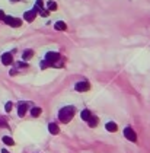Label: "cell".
I'll return each instance as SVG.
<instances>
[{"mask_svg": "<svg viewBox=\"0 0 150 153\" xmlns=\"http://www.w3.org/2000/svg\"><path fill=\"white\" fill-rule=\"evenodd\" d=\"M12 105H13V104H12V102H6V105H4V110H6V111H7V112H9V111H10V110H12Z\"/></svg>", "mask_w": 150, "mask_h": 153, "instance_id": "cell-19", "label": "cell"}, {"mask_svg": "<svg viewBox=\"0 0 150 153\" xmlns=\"http://www.w3.org/2000/svg\"><path fill=\"white\" fill-rule=\"evenodd\" d=\"M3 143H4V144H7V146H13V144H15L13 139H12V137H7V136H4V137H3Z\"/></svg>", "mask_w": 150, "mask_h": 153, "instance_id": "cell-15", "label": "cell"}, {"mask_svg": "<svg viewBox=\"0 0 150 153\" xmlns=\"http://www.w3.org/2000/svg\"><path fill=\"white\" fill-rule=\"evenodd\" d=\"M124 136L130 140V142H137V136H136V131L133 130V128H130V127H127V128H124Z\"/></svg>", "mask_w": 150, "mask_h": 153, "instance_id": "cell-4", "label": "cell"}, {"mask_svg": "<svg viewBox=\"0 0 150 153\" xmlns=\"http://www.w3.org/2000/svg\"><path fill=\"white\" fill-rule=\"evenodd\" d=\"M39 114H41V108L35 107V108H32V110H31V115H32V117H38Z\"/></svg>", "mask_w": 150, "mask_h": 153, "instance_id": "cell-16", "label": "cell"}, {"mask_svg": "<svg viewBox=\"0 0 150 153\" xmlns=\"http://www.w3.org/2000/svg\"><path fill=\"white\" fill-rule=\"evenodd\" d=\"M105 128H107L108 131H111V133H114V131H117V130H118V127H117V124H115V122H107Z\"/></svg>", "mask_w": 150, "mask_h": 153, "instance_id": "cell-12", "label": "cell"}, {"mask_svg": "<svg viewBox=\"0 0 150 153\" xmlns=\"http://www.w3.org/2000/svg\"><path fill=\"white\" fill-rule=\"evenodd\" d=\"M10 1H13V3H15V1H19V0H10Z\"/></svg>", "mask_w": 150, "mask_h": 153, "instance_id": "cell-23", "label": "cell"}, {"mask_svg": "<svg viewBox=\"0 0 150 153\" xmlns=\"http://www.w3.org/2000/svg\"><path fill=\"white\" fill-rule=\"evenodd\" d=\"M38 13H39V15H41V16H45V18H47V16H48V15H50V12H48V10H47V9H42V10H39V12H38Z\"/></svg>", "mask_w": 150, "mask_h": 153, "instance_id": "cell-18", "label": "cell"}, {"mask_svg": "<svg viewBox=\"0 0 150 153\" xmlns=\"http://www.w3.org/2000/svg\"><path fill=\"white\" fill-rule=\"evenodd\" d=\"M41 67H42V69H45V67H48V63H47L45 60H44V61H41Z\"/></svg>", "mask_w": 150, "mask_h": 153, "instance_id": "cell-20", "label": "cell"}, {"mask_svg": "<svg viewBox=\"0 0 150 153\" xmlns=\"http://www.w3.org/2000/svg\"><path fill=\"white\" fill-rule=\"evenodd\" d=\"M34 56V53H32V50H25L23 51V56H22V58L25 60V61H28V60H31V57Z\"/></svg>", "mask_w": 150, "mask_h": 153, "instance_id": "cell-11", "label": "cell"}, {"mask_svg": "<svg viewBox=\"0 0 150 153\" xmlns=\"http://www.w3.org/2000/svg\"><path fill=\"white\" fill-rule=\"evenodd\" d=\"M1 153H9L7 150H1Z\"/></svg>", "mask_w": 150, "mask_h": 153, "instance_id": "cell-22", "label": "cell"}, {"mask_svg": "<svg viewBox=\"0 0 150 153\" xmlns=\"http://www.w3.org/2000/svg\"><path fill=\"white\" fill-rule=\"evenodd\" d=\"M47 6H48V10H55L57 9V3L55 1H48Z\"/></svg>", "mask_w": 150, "mask_h": 153, "instance_id": "cell-17", "label": "cell"}, {"mask_svg": "<svg viewBox=\"0 0 150 153\" xmlns=\"http://www.w3.org/2000/svg\"><path fill=\"white\" fill-rule=\"evenodd\" d=\"M3 21H4L7 25L13 26V28H18V26L22 25V21H21V19H18V18H12V16H4Z\"/></svg>", "mask_w": 150, "mask_h": 153, "instance_id": "cell-3", "label": "cell"}, {"mask_svg": "<svg viewBox=\"0 0 150 153\" xmlns=\"http://www.w3.org/2000/svg\"><path fill=\"white\" fill-rule=\"evenodd\" d=\"M35 16H37V10H35V9L26 10V12H25V15H23V18H25V21H26V22H32V21L35 19Z\"/></svg>", "mask_w": 150, "mask_h": 153, "instance_id": "cell-6", "label": "cell"}, {"mask_svg": "<svg viewBox=\"0 0 150 153\" xmlns=\"http://www.w3.org/2000/svg\"><path fill=\"white\" fill-rule=\"evenodd\" d=\"M87 122H89V127H96L98 125V117H90L87 120Z\"/></svg>", "mask_w": 150, "mask_h": 153, "instance_id": "cell-14", "label": "cell"}, {"mask_svg": "<svg viewBox=\"0 0 150 153\" xmlns=\"http://www.w3.org/2000/svg\"><path fill=\"white\" fill-rule=\"evenodd\" d=\"M1 63H3L4 66L12 64V63H13V57H12V54H10V53H4V54L1 56Z\"/></svg>", "mask_w": 150, "mask_h": 153, "instance_id": "cell-7", "label": "cell"}, {"mask_svg": "<svg viewBox=\"0 0 150 153\" xmlns=\"http://www.w3.org/2000/svg\"><path fill=\"white\" fill-rule=\"evenodd\" d=\"M80 117H82V120H85V121H87L92 115H90V112H89V110H83L82 112H80Z\"/></svg>", "mask_w": 150, "mask_h": 153, "instance_id": "cell-13", "label": "cell"}, {"mask_svg": "<svg viewBox=\"0 0 150 153\" xmlns=\"http://www.w3.org/2000/svg\"><path fill=\"white\" fill-rule=\"evenodd\" d=\"M45 61L48 63V66L58 67V66H61V56H60L58 53L50 51V53H47V56H45Z\"/></svg>", "mask_w": 150, "mask_h": 153, "instance_id": "cell-2", "label": "cell"}, {"mask_svg": "<svg viewBox=\"0 0 150 153\" xmlns=\"http://www.w3.org/2000/svg\"><path fill=\"white\" fill-rule=\"evenodd\" d=\"M4 16H6V15H4V12H3V10H0V19H4Z\"/></svg>", "mask_w": 150, "mask_h": 153, "instance_id": "cell-21", "label": "cell"}, {"mask_svg": "<svg viewBox=\"0 0 150 153\" xmlns=\"http://www.w3.org/2000/svg\"><path fill=\"white\" fill-rule=\"evenodd\" d=\"M48 131H50L51 134H58V131H60V128H58V125H57V124H54V122H51V124L48 125Z\"/></svg>", "mask_w": 150, "mask_h": 153, "instance_id": "cell-9", "label": "cell"}, {"mask_svg": "<svg viewBox=\"0 0 150 153\" xmlns=\"http://www.w3.org/2000/svg\"><path fill=\"white\" fill-rule=\"evenodd\" d=\"M75 107H72V105H69V107H64V108H61L60 110V112H58V118H60V121L61 122H69L72 118H73V115H75Z\"/></svg>", "mask_w": 150, "mask_h": 153, "instance_id": "cell-1", "label": "cell"}, {"mask_svg": "<svg viewBox=\"0 0 150 153\" xmlns=\"http://www.w3.org/2000/svg\"><path fill=\"white\" fill-rule=\"evenodd\" d=\"M26 108H28V104L26 102H19V105H18V115L19 117H23L25 112H26Z\"/></svg>", "mask_w": 150, "mask_h": 153, "instance_id": "cell-8", "label": "cell"}, {"mask_svg": "<svg viewBox=\"0 0 150 153\" xmlns=\"http://www.w3.org/2000/svg\"><path fill=\"white\" fill-rule=\"evenodd\" d=\"M54 28H55L57 31H64L67 26H66V23H64L63 21H58V22H55V23H54Z\"/></svg>", "mask_w": 150, "mask_h": 153, "instance_id": "cell-10", "label": "cell"}, {"mask_svg": "<svg viewBox=\"0 0 150 153\" xmlns=\"http://www.w3.org/2000/svg\"><path fill=\"white\" fill-rule=\"evenodd\" d=\"M75 89L77 92H86V90H89V82H77L75 86Z\"/></svg>", "mask_w": 150, "mask_h": 153, "instance_id": "cell-5", "label": "cell"}]
</instances>
